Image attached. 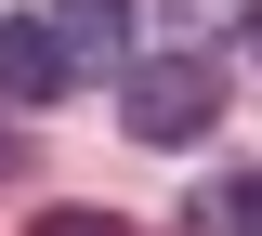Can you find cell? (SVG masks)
Instances as JSON below:
<instances>
[{
    "instance_id": "7a4b0ae2",
    "label": "cell",
    "mask_w": 262,
    "mask_h": 236,
    "mask_svg": "<svg viewBox=\"0 0 262 236\" xmlns=\"http://www.w3.org/2000/svg\"><path fill=\"white\" fill-rule=\"evenodd\" d=\"M66 92H79V66H66L53 13H0V105L27 118V105H66Z\"/></svg>"
},
{
    "instance_id": "52a82bcc",
    "label": "cell",
    "mask_w": 262,
    "mask_h": 236,
    "mask_svg": "<svg viewBox=\"0 0 262 236\" xmlns=\"http://www.w3.org/2000/svg\"><path fill=\"white\" fill-rule=\"evenodd\" d=\"M13 170H27V132H13V105H0V184H13Z\"/></svg>"
},
{
    "instance_id": "3957f363",
    "label": "cell",
    "mask_w": 262,
    "mask_h": 236,
    "mask_svg": "<svg viewBox=\"0 0 262 236\" xmlns=\"http://www.w3.org/2000/svg\"><path fill=\"white\" fill-rule=\"evenodd\" d=\"M53 39H66V66L79 79H105V66H144V53H131V0H53Z\"/></svg>"
},
{
    "instance_id": "5b68a950",
    "label": "cell",
    "mask_w": 262,
    "mask_h": 236,
    "mask_svg": "<svg viewBox=\"0 0 262 236\" xmlns=\"http://www.w3.org/2000/svg\"><path fill=\"white\" fill-rule=\"evenodd\" d=\"M27 236H131V223H118V210H39Z\"/></svg>"
},
{
    "instance_id": "277c9868",
    "label": "cell",
    "mask_w": 262,
    "mask_h": 236,
    "mask_svg": "<svg viewBox=\"0 0 262 236\" xmlns=\"http://www.w3.org/2000/svg\"><path fill=\"white\" fill-rule=\"evenodd\" d=\"M158 13H170V53H196V27H223V13L249 27V0H158Z\"/></svg>"
},
{
    "instance_id": "8992f818",
    "label": "cell",
    "mask_w": 262,
    "mask_h": 236,
    "mask_svg": "<svg viewBox=\"0 0 262 236\" xmlns=\"http://www.w3.org/2000/svg\"><path fill=\"white\" fill-rule=\"evenodd\" d=\"M223 223H236V236H262V170H236V184H223Z\"/></svg>"
},
{
    "instance_id": "6da1fadb",
    "label": "cell",
    "mask_w": 262,
    "mask_h": 236,
    "mask_svg": "<svg viewBox=\"0 0 262 236\" xmlns=\"http://www.w3.org/2000/svg\"><path fill=\"white\" fill-rule=\"evenodd\" d=\"M118 118H131V144H210L223 66H210V53H144V66L118 79Z\"/></svg>"
},
{
    "instance_id": "ba28073f",
    "label": "cell",
    "mask_w": 262,
    "mask_h": 236,
    "mask_svg": "<svg viewBox=\"0 0 262 236\" xmlns=\"http://www.w3.org/2000/svg\"><path fill=\"white\" fill-rule=\"evenodd\" d=\"M249 53H262V0H249Z\"/></svg>"
}]
</instances>
